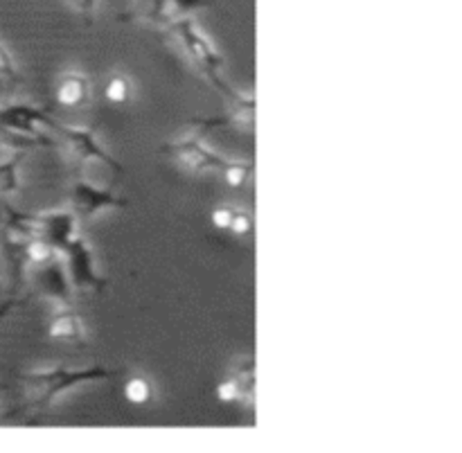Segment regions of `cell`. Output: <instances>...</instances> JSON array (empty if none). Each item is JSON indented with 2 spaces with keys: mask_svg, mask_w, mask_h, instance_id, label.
I'll return each instance as SVG.
<instances>
[{
  "mask_svg": "<svg viewBox=\"0 0 462 453\" xmlns=\"http://www.w3.org/2000/svg\"><path fill=\"white\" fill-rule=\"evenodd\" d=\"M233 210L230 208H219V210L212 212V221H215V226H219V228H230V224H233Z\"/></svg>",
  "mask_w": 462,
  "mask_h": 453,
  "instance_id": "4",
  "label": "cell"
},
{
  "mask_svg": "<svg viewBox=\"0 0 462 453\" xmlns=\"http://www.w3.org/2000/svg\"><path fill=\"white\" fill-rule=\"evenodd\" d=\"M230 228L235 230L237 235H244L248 233V228H251V221H248V217H233V224H230Z\"/></svg>",
  "mask_w": 462,
  "mask_h": 453,
  "instance_id": "6",
  "label": "cell"
},
{
  "mask_svg": "<svg viewBox=\"0 0 462 453\" xmlns=\"http://www.w3.org/2000/svg\"><path fill=\"white\" fill-rule=\"evenodd\" d=\"M0 72L3 75H12V61H9L7 52L3 48H0Z\"/></svg>",
  "mask_w": 462,
  "mask_h": 453,
  "instance_id": "9",
  "label": "cell"
},
{
  "mask_svg": "<svg viewBox=\"0 0 462 453\" xmlns=\"http://www.w3.org/2000/svg\"><path fill=\"white\" fill-rule=\"evenodd\" d=\"M244 179H246V167L235 165L228 170V183L230 185H242Z\"/></svg>",
  "mask_w": 462,
  "mask_h": 453,
  "instance_id": "5",
  "label": "cell"
},
{
  "mask_svg": "<svg viewBox=\"0 0 462 453\" xmlns=\"http://www.w3.org/2000/svg\"><path fill=\"white\" fill-rule=\"evenodd\" d=\"M7 307H9V305H5V307H0V316H3V314H5V311H7Z\"/></svg>",
  "mask_w": 462,
  "mask_h": 453,
  "instance_id": "10",
  "label": "cell"
},
{
  "mask_svg": "<svg viewBox=\"0 0 462 453\" xmlns=\"http://www.w3.org/2000/svg\"><path fill=\"white\" fill-rule=\"evenodd\" d=\"M235 395H237V386H235L233 382H228V384H224V386L219 388V397L221 400H235Z\"/></svg>",
  "mask_w": 462,
  "mask_h": 453,
  "instance_id": "8",
  "label": "cell"
},
{
  "mask_svg": "<svg viewBox=\"0 0 462 453\" xmlns=\"http://www.w3.org/2000/svg\"><path fill=\"white\" fill-rule=\"evenodd\" d=\"M86 84L81 77H68L66 81L59 88V102L66 104V106H77V104L84 99Z\"/></svg>",
  "mask_w": 462,
  "mask_h": 453,
  "instance_id": "1",
  "label": "cell"
},
{
  "mask_svg": "<svg viewBox=\"0 0 462 453\" xmlns=\"http://www.w3.org/2000/svg\"><path fill=\"white\" fill-rule=\"evenodd\" d=\"M106 97L117 104L126 102V97H129V81L125 77H113L106 86Z\"/></svg>",
  "mask_w": 462,
  "mask_h": 453,
  "instance_id": "3",
  "label": "cell"
},
{
  "mask_svg": "<svg viewBox=\"0 0 462 453\" xmlns=\"http://www.w3.org/2000/svg\"><path fill=\"white\" fill-rule=\"evenodd\" d=\"M125 393L126 397H129V402H134V404H144V402H149V397H152V386H149L144 379H131V382L126 384Z\"/></svg>",
  "mask_w": 462,
  "mask_h": 453,
  "instance_id": "2",
  "label": "cell"
},
{
  "mask_svg": "<svg viewBox=\"0 0 462 453\" xmlns=\"http://www.w3.org/2000/svg\"><path fill=\"white\" fill-rule=\"evenodd\" d=\"M48 255H50V248L43 246V244H32V246H30V257H32V260L41 262V260H45V257H48Z\"/></svg>",
  "mask_w": 462,
  "mask_h": 453,
  "instance_id": "7",
  "label": "cell"
}]
</instances>
